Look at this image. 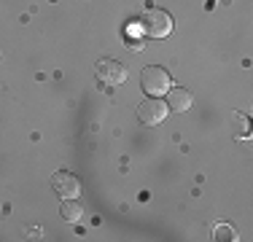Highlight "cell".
<instances>
[{
	"label": "cell",
	"mask_w": 253,
	"mask_h": 242,
	"mask_svg": "<svg viewBox=\"0 0 253 242\" xmlns=\"http://www.w3.org/2000/svg\"><path fill=\"white\" fill-rule=\"evenodd\" d=\"M191 105H194V97H191L189 89H183V86H170L167 89V111L186 113Z\"/></svg>",
	"instance_id": "obj_6"
},
{
	"label": "cell",
	"mask_w": 253,
	"mask_h": 242,
	"mask_svg": "<svg viewBox=\"0 0 253 242\" xmlns=\"http://www.w3.org/2000/svg\"><path fill=\"white\" fill-rule=\"evenodd\" d=\"M137 27L146 35H151V38H167V35L172 33V16L162 8H148Z\"/></svg>",
	"instance_id": "obj_1"
},
{
	"label": "cell",
	"mask_w": 253,
	"mask_h": 242,
	"mask_svg": "<svg viewBox=\"0 0 253 242\" xmlns=\"http://www.w3.org/2000/svg\"><path fill=\"white\" fill-rule=\"evenodd\" d=\"M94 76L102 86H119V83L126 81V68L116 59H100L97 68H94Z\"/></svg>",
	"instance_id": "obj_3"
},
{
	"label": "cell",
	"mask_w": 253,
	"mask_h": 242,
	"mask_svg": "<svg viewBox=\"0 0 253 242\" xmlns=\"http://www.w3.org/2000/svg\"><path fill=\"white\" fill-rule=\"evenodd\" d=\"M140 86L146 89L148 97H162V94H167V89L172 86V78H170V73H167L165 68H156V65H151V68H143V73H140Z\"/></svg>",
	"instance_id": "obj_2"
},
{
	"label": "cell",
	"mask_w": 253,
	"mask_h": 242,
	"mask_svg": "<svg viewBox=\"0 0 253 242\" xmlns=\"http://www.w3.org/2000/svg\"><path fill=\"white\" fill-rule=\"evenodd\" d=\"M51 189L57 191L62 199H76L78 191H81V183H78V178L73 172L59 169V172H54V178H51Z\"/></svg>",
	"instance_id": "obj_5"
},
{
	"label": "cell",
	"mask_w": 253,
	"mask_h": 242,
	"mask_svg": "<svg viewBox=\"0 0 253 242\" xmlns=\"http://www.w3.org/2000/svg\"><path fill=\"white\" fill-rule=\"evenodd\" d=\"M167 113H170L167 111V102H162L159 97H148V100H143L140 105H137V119H140L146 126L162 124Z\"/></svg>",
	"instance_id": "obj_4"
},
{
	"label": "cell",
	"mask_w": 253,
	"mask_h": 242,
	"mask_svg": "<svg viewBox=\"0 0 253 242\" xmlns=\"http://www.w3.org/2000/svg\"><path fill=\"white\" fill-rule=\"evenodd\" d=\"M59 215L65 218V221H78V218L84 215V207L76 202V199H62V210H59Z\"/></svg>",
	"instance_id": "obj_7"
}]
</instances>
